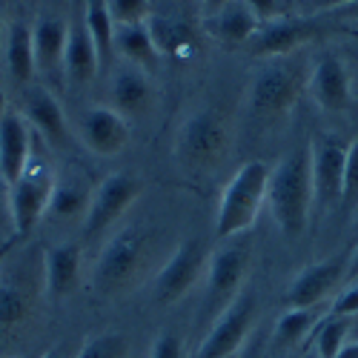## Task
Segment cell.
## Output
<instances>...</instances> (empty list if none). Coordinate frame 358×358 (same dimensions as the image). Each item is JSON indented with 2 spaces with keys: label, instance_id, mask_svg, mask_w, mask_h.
I'll list each match as a JSON object with an SVG mask.
<instances>
[{
  "label": "cell",
  "instance_id": "6",
  "mask_svg": "<svg viewBox=\"0 0 358 358\" xmlns=\"http://www.w3.org/2000/svg\"><path fill=\"white\" fill-rule=\"evenodd\" d=\"M258 295L252 287H244L232 298V304L213 318V327L201 341L195 358H235L255 333Z\"/></svg>",
  "mask_w": 358,
  "mask_h": 358
},
{
  "label": "cell",
  "instance_id": "49",
  "mask_svg": "<svg viewBox=\"0 0 358 358\" xmlns=\"http://www.w3.org/2000/svg\"><path fill=\"white\" fill-rule=\"evenodd\" d=\"M352 221H355V227H358V213H355V218H352Z\"/></svg>",
  "mask_w": 358,
  "mask_h": 358
},
{
  "label": "cell",
  "instance_id": "16",
  "mask_svg": "<svg viewBox=\"0 0 358 358\" xmlns=\"http://www.w3.org/2000/svg\"><path fill=\"white\" fill-rule=\"evenodd\" d=\"M109 106L124 117H143L155 106V83L138 66H117L109 75Z\"/></svg>",
  "mask_w": 358,
  "mask_h": 358
},
{
  "label": "cell",
  "instance_id": "32",
  "mask_svg": "<svg viewBox=\"0 0 358 358\" xmlns=\"http://www.w3.org/2000/svg\"><path fill=\"white\" fill-rule=\"evenodd\" d=\"M344 215L355 218L358 213V138L347 146V164H344V189H341V206Z\"/></svg>",
  "mask_w": 358,
  "mask_h": 358
},
{
  "label": "cell",
  "instance_id": "21",
  "mask_svg": "<svg viewBox=\"0 0 358 358\" xmlns=\"http://www.w3.org/2000/svg\"><path fill=\"white\" fill-rule=\"evenodd\" d=\"M69 38V20L61 15L43 12L32 26L35 64L41 75H64V52Z\"/></svg>",
  "mask_w": 358,
  "mask_h": 358
},
{
  "label": "cell",
  "instance_id": "37",
  "mask_svg": "<svg viewBox=\"0 0 358 358\" xmlns=\"http://www.w3.org/2000/svg\"><path fill=\"white\" fill-rule=\"evenodd\" d=\"M264 355H266V341H264L261 333H252L250 341L241 347V352H238L235 358H264Z\"/></svg>",
  "mask_w": 358,
  "mask_h": 358
},
{
  "label": "cell",
  "instance_id": "41",
  "mask_svg": "<svg viewBox=\"0 0 358 358\" xmlns=\"http://www.w3.org/2000/svg\"><path fill=\"white\" fill-rule=\"evenodd\" d=\"M336 358H358V338H350V344H347Z\"/></svg>",
  "mask_w": 358,
  "mask_h": 358
},
{
  "label": "cell",
  "instance_id": "43",
  "mask_svg": "<svg viewBox=\"0 0 358 358\" xmlns=\"http://www.w3.org/2000/svg\"><path fill=\"white\" fill-rule=\"evenodd\" d=\"M38 358H69V355H66L64 347H49V350H43Z\"/></svg>",
  "mask_w": 358,
  "mask_h": 358
},
{
  "label": "cell",
  "instance_id": "44",
  "mask_svg": "<svg viewBox=\"0 0 358 358\" xmlns=\"http://www.w3.org/2000/svg\"><path fill=\"white\" fill-rule=\"evenodd\" d=\"M6 32H9V26L3 20V3H0V52H3V46H6Z\"/></svg>",
  "mask_w": 358,
  "mask_h": 358
},
{
  "label": "cell",
  "instance_id": "17",
  "mask_svg": "<svg viewBox=\"0 0 358 358\" xmlns=\"http://www.w3.org/2000/svg\"><path fill=\"white\" fill-rule=\"evenodd\" d=\"M101 75V57L98 49L89 38V29L83 20V3L80 9L69 17V38H66V52H64V78L72 86H86Z\"/></svg>",
  "mask_w": 358,
  "mask_h": 358
},
{
  "label": "cell",
  "instance_id": "11",
  "mask_svg": "<svg viewBox=\"0 0 358 358\" xmlns=\"http://www.w3.org/2000/svg\"><path fill=\"white\" fill-rule=\"evenodd\" d=\"M206 261L210 258L203 255V247H201L198 238L181 241L172 250V255L161 264V270L155 273L152 301L161 307H169V304H178L181 298H187L192 292V287L203 278Z\"/></svg>",
  "mask_w": 358,
  "mask_h": 358
},
{
  "label": "cell",
  "instance_id": "4",
  "mask_svg": "<svg viewBox=\"0 0 358 358\" xmlns=\"http://www.w3.org/2000/svg\"><path fill=\"white\" fill-rule=\"evenodd\" d=\"M266 184H270V166L264 161H247L238 166L229 184L221 192L215 213V238H238L255 227L261 206L266 203Z\"/></svg>",
  "mask_w": 358,
  "mask_h": 358
},
{
  "label": "cell",
  "instance_id": "33",
  "mask_svg": "<svg viewBox=\"0 0 358 358\" xmlns=\"http://www.w3.org/2000/svg\"><path fill=\"white\" fill-rule=\"evenodd\" d=\"M106 6L115 26L149 23V17H152V0H106Z\"/></svg>",
  "mask_w": 358,
  "mask_h": 358
},
{
  "label": "cell",
  "instance_id": "24",
  "mask_svg": "<svg viewBox=\"0 0 358 358\" xmlns=\"http://www.w3.org/2000/svg\"><path fill=\"white\" fill-rule=\"evenodd\" d=\"M6 72L15 83H32V78L38 75V64H35V43H32V26H26L23 20L12 23L6 32Z\"/></svg>",
  "mask_w": 358,
  "mask_h": 358
},
{
  "label": "cell",
  "instance_id": "40",
  "mask_svg": "<svg viewBox=\"0 0 358 358\" xmlns=\"http://www.w3.org/2000/svg\"><path fill=\"white\" fill-rule=\"evenodd\" d=\"M15 238H17V235H15ZM15 238H9V241L0 244V270H3L6 258H9V255H12V250H15Z\"/></svg>",
  "mask_w": 358,
  "mask_h": 358
},
{
  "label": "cell",
  "instance_id": "15",
  "mask_svg": "<svg viewBox=\"0 0 358 358\" xmlns=\"http://www.w3.org/2000/svg\"><path fill=\"white\" fill-rule=\"evenodd\" d=\"M80 141L83 146L89 149L92 155L98 158H115L121 155L132 132H129V124L121 112H115L112 106H95L89 109L83 117H80Z\"/></svg>",
  "mask_w": 358,
  "mask_h": 358
},
{
  "label": "cell",
  "instance_id": "14",
  "mask_svg": "<svg viewBox=\"0 0 358 358\" xmlns=\"http://www.w3.org/2000/svg\"><path fill=\"white\" fill-rule=\"evenodd\" d=\"M307 92L318 109L338 115L352 103V78L338 55H321L307 75Z\"/></svg>",
  "mask_w": 358,
  "mask_h": 358
},
{
  "label": "cell",
  "instance_id": "9",
  "mask_svg": "<svg viewBox=\"0 0 358 358\" xmlns=\"http://www.w3.org/2000/svg\"><path fill=\"white\" fill-rule=\"evenodd\" d=\"M141 178L132 172H109L103 181L92 189V201L83 215V235L89 241L103 238L117 221H121L129 206L141 198Z\"/></svg>",
  "mask_w": 358,
  "mask_h": 358
},
{
  "label": "cell",
  "instance_id": "7",
  "mask_svg": "<svg viewBox=\"0 0 358 358\" xmlns=\"http://www.w3.org/2000/svg\"><path fill=\"white\" fill-rule=\"evenodd\" d=\"M250 258H252V247L247 241L227 238V244H221L210 255V261H206V301H203V310L213 318L221 315L232 304V298L244 289Z\"/></svg>",
  "mask_w": 358,
  "mask_h": 358
},
{
  "label": "cell",
  "instance_id": "19",
  "mask_svg": "<svg viewBox=\"0 0 358 358\" xmlns=\"http://www.w3.org/2000/svg\"><path fill=\"white\" fill-rule=\"evenodd\" d=\"M83 273V255L78 244H57L43 252V295L49 301L69 298Z\"/></svg>",
  "mask_w": 358,
  "mask_h": 358
},
{
  "label": "cell",
  "instance_id": "48",
  "mask_svg": "<svg viewBox=\"0 0 358 358\" xmlns=\"http://www.w3.org/2000/svg\"><path fill=\"white\" fill-rule=\"evenodd\" d=\"M352 333H355V336H352V338H358V315H355V318H352Z\"/></svg>",
  "mask_w": 358,
  "mask_h": 358
},
{
  "label": "cell",
  "instance_id": "3",
  "mask_svg": "<svg viewBox=\"0 0 358 358\" xmlns=\"http://www.w3.org/2000/svg\"><path fill=\"white\" fill-rule=\"evenodd\" d=\"M307 69L298 57H264L250 75V109L258 121H281L307 89Z\"/></svg>",
  "mask_w": 358,
  "mask_h": 358
},
{
  "label": "cell",
  "instance_id": "34",
  "mask_svg": "<svg viewBox=\"0 0 358 358\" xmlns=\"http://www.w3.org/2000/svg\"><path fill=\"white\" fill-rule=\"evenodd\" d=\"M149 358H184V341L172 330H164L155 336L152 347H149Z\"/></svg>",
  "mask_w": 358,
  "mask_h": 358
},
{
  "label": "cell",
  "instance_id": "50",
  "mask_svg": "<svg viewBox=\"0 0 358 358\" xmlns=\"http://www.w3.org/2000/svg\"><path fill=\"white\" fill-rule=\"evenodd\" d=\"M17 358H32V355H17Z\"/></svg>",
  "mask_w": 358,
  "mask_h": 358
},
{
  "label": "cell",
  "instance_id": "22",
  "mask_svg": "<svg viewBox=\"0 0 358 358\" xmlns=\"http://www.w3.org/2000/svg\"><path fill=\"white\" fill-rule=\"evenodd\" d=\"M26 124L32 127V132H38L46 143L57 146L66 138V115L57 103V98L49 92L46 86H32L23 98V112Z\"/></svg>",
  "mask_w": 358,
  "mask_h": 358
},
{
  "label": "cell",
  "instance_id": "18",
  "mask_svg": "<svg viewBox=\"0 0 358 358\" xmlns=\"http://www.w3.org/2000/svg\"><path fill=\"white\" fill-rule=\"evenodd\" d=\"M32 161V127L20 112H12L0 121V178L3 184H15Z\"/></svg>",
  "mask_w": 358,
  "mask_h": 358
},
{
  "label": "cell",
  "instance_id": "12",
  "mask_svg": "<svg viewBox=\"0 0 358 358\" xmlns=\"http://www.w3.org/2000/svg\"><path fill=\"white\" fill-rule=\"evenodd\" d=\"M347 270H350V258L344 252L304 266L287 287V295H284L287 307H324L327 298L347 278Z\"/></svg>",
  "mask_w": 358,
  "mask_h": 358
},
{
  "label": "cell",
  "instance_id": "10",
  "mask_svg": "<svg viewBox=\"0 0 358 358\" xmlns=\"http://www.w3.org/2000/svg\"><path fill=\"white\" fill-rule=\"evenodd\" d=\"M347 146L333 135H321L310 143V166H313V215L324 218L341 206L344 189V164Z\"/></svg>",
  "mask_w": 358,
  "mask_h": 358
},
{
  "label": "cell",
  "instance_id": "13",
  "mask_svg": "<svg viewBox=\"0 0 358 358\" xmlns=\"http://www.w3.org/2000/svg\"><path fill=\"white\" fill-rule=\"evenodd\" d=\"M321 35V23L313 17H275L258 26V32L250 38L247 49L255 57H284L295 55L304 43Z\"/></svg>",
  "mask_w": 358,
  "mask_h": 358
},
{
  "label": "cell",
  "instance_id": "35",
  "mask_svg": "<svg viewBox=\"0 0 358 358\" xmlns=\"http://www.w3.org/2000/svg\"><path fill=\"white\" fill-rule=\"evenodd\" d=\"M330 315H347L355 318L358 315V278H352L330 304Z\"/></svg>",
  "mask_w": 358,
  "mask_h": 358
},
{
  "label": "cell",
  "instance_id": "38",
  "mask_svg": "<svg viewBox=\"0 0 358 358\" xmlns=\"http://www.w3.org/2000/svg\"><path fill=\"white\" fill-rule=\"evenodd\" d=\"M350 3H355V0H310V6L318 12H336V9L350 6Z\"/></svg>",
  "mask_w": 358,
  "mask_h": 358
},
{
  "label": "cell",
  "instance_id": "5",
  "mask_svg": "<svg viewBox=\"0 0 358 358\" xmlns=\"http://www.w3.org/2000/svg\"><path fill=\"white\" fill-rule=\"evenodd\" d=\"M229 149V127L218 109L189 112L175 132V158L189 172L215 169Z\"/></svg>",
  "mask_w": 358,
  "mask_h": 358
},
{
  "label": "cell",
  "instance_id": "20",
  "mask_svg": "<svg viewBox=\"0 0 358 358\" xmlns=\"http://www.w3.org/2000/svg\"><path fill=\"white\" fill-rule=\"evenodd\" d=\"M258 15L244 0H229L227 6L215 9L203 17V32L221 46H247L250 38L258 32Z\"/></svg>",
  "mask_w": 358,
  "mask_h": 358
},
{
  "label": "cell",
  "instance_id": "47",
  "mask_svg": "<svg viewBox=\"0 0 358 358\" xmlns=\"http://www.w3.org/2000/svg\"><path fill=\"white\" fill-rule=\"evenodd\" d=\"M301 358H318V352H315V350H313V347H307V350H304V352H301Z\"/></svg>",
  "mask_w": 358,
  "mask_h": 358
},
{
  "label": "cell",
  "instance_id": "36",
  "mask_svg": "<svg viewBox=\"0 0 358 358\" xmlns=\"http://www.w3.org/2000/svg\"><path fill=\"white\" fill-rule=\"evenodd\" d=\"M244 3L258 15L261 23L275 20V17H284V15H287V0H244Z\"/></svg>",
  "mask_w": 358,
  "mask_h": 358
},
{
  "label": "cell",
  "instance_id": "42",
  "mask_svg": "<svg viewBox=\"0 0 358 358\" xmlns=\"http://www.w3.org/2000/svg\"><path fill=\"white\" fill-rule=\"evenodd\" d=\"M347 278L352 281V278H358V244H355V250H352V255H350V270H347Z\"/></svg>",
  "mask_w": 358,
  "mask_h": 358
},
{
  "label": "cell",
  "instance_id": "2",
  "mask_svg": "<svg viewBox=\"0 0 358 358\" xmlns=\"http://www.w3.org/2000/svg\"><path fill=\"white\" fill-rule=\"evenodd\" d=\"M152 261V232L143 224L117 229L92 266V289L101 298H117L132 289L149 270Z\"/></svg>",
  "mask_w": 358,
  "mask_h": 358
},
{
  "label": "cell",
  "instance_id": "29",
  "mask_svg": "<svg viewBox=\"0 0 358 358\" xmlns=\"http://www.w3.org/2000/svg\"><path fill=\"white\" fill-rule=\"evenodd\" d=\"M149 29H152V38L161 49V55H178L192 43V32L189 26L172 17H149Z\"/></svg>",
  "mask_w": 358,
  "mask_h": 358
},
{
  "label": "cell",
  "instance_id": "25",
  "mask_svg": "<svg viewBox=\"0 0 358 358\" xmlns=\"http://www.w3.org/2000/svg\"><path fill=\"white\" fill-rule=\"evenodd\" d=\"M324 315L318 307H287V313L275 321L273 336H270V352H287L295 344H301L307 336H313L315 324Z\"/></svg>",
  "mask_w": 358,
  "mask_h": 358
},
{
  "label": "cell",
  "instance_id": "28",
  "mask_svg": "<svg viewBox=\"0 0 358 358\" xmlns=\"http://www.w3.org/2000/svg\"><path fill=\"white\" fill-rule=\"evenodd\" d=\"M92 192L80 181L78 175H69L66 181H55L52 203H49V215L52 218H83L89 210Z\"/></svg>",
  "mask_w": 358,
  "mask_h": 358
},
{
  "label": "cell",
  "instance_id": "31",
  "mask_svg": "<svg viewBox=\"0 0 358 358\" xmlns=\"http://www.w3.org/2000/svg\"><path fill=\"white\" fill-rule=\"evenodd\" d=\"M129 355V341L117 333H103L95 338H86L78 355L72 358H127Z\"/></svg>",
  "mask_w": 358,
  "mask_h": 358
},
{
  "label": "cell",
  "instance_id": "30",
  "mask_svg": "<svg viewBox=\"0 0 358 358\" xmlns=\"http://www.w3.org/2000/svg\"><path fill=\"white\" fill-rule=\"evenodd\" d=\"M29 315V289L17 278L0 281V327H15Z\"/></svg>",
  "mask_w": 358,
  "mask_h": 358
},
{
  "label": "cell",
  "instance_id": "23",
  "mask_svg": "<svg viewBox=\"0 0 358 358\" xmlns=\"http://www.w3.org/2000/svg\"><path fill=\"white\" fill-rule=\"evenodd\" d=\"M115 55L124 57L129 66H138L146 75H152L158 69V61H161V49L152 38L149 23L115 26Z\"/></svg>",
  "mask_w": 358,
  "mask_h": 358
},
{
  "label": "cell",
  "instance_id": "8",
  "mask_svg": "<svg viewBox=\"0 0 358 358\" xmlns=\"http://www.w3.org/2000/svg\"><path fill=\"white\" fill-rule=\"evenodd\" d=\"M55 181L57 178H55L52 166L32 155L26 172L17 178L15 184H9V215H12L17 238L29 235L43 221V215H49Z\"/></svg>",
  "mask_w": 358,
  "mask_h": 358
},
{
  "label": "cell",
  "instance_id": "39",
  "mask_svg": "<svg viewBox=\"0 0 358 358\" xmlns=\"http://www.w3.org/2000/svg\"><path fill=\"white\" fill-rule=\"evenodd\" d=\"M327 15H333L338 20H347V23H358V0H355V3H350V6L336 9V12H327Z\"/></svg>",
  "mask_w": 358,
  "mask_h": 358
},
{
  "label": "cell",
  "instance_id": "1",
  "mask_svg": "<svg viewBox=\"0 0 358 358\" xmlns=\"http://www.w3.org/2000/svg\"><path fill=\"white\" fill-rule=\"evenodd\" d=\"M266 206L284 238H301L313 218V166L310 146L287 152L273 169L266 184Z\"/></svg>",
  "mask_w": 358,
  "mask_h": 358
},
{
  "label": "cell",
  "instance_id": "27",
  "mask_svg": "<svg viewBox=\"0 0 358 358\" xmlns=\"http://www.w3.org/2000/svg\"><path fill=\"white\" fill-rule=\"evenodd\" d=\"M352 338V318L347 315H330L327 313L310 336V347L318 352V358H336Z\"/></svg>",
  "mask_w": 358,
  "mask_h": 358
},
{
  "label": "cell",
  "instance_id": "45",
  "mask_svg": "<svg viewBox=\"0 0 358 358\" xmlns=\"http://www.w3.org/2000/svg\"><path fill=\"white\" fill-rule=\"evenodd\" d=\"M227 3H229V0H201V6L206 9V15L215 12V9H221V6H227Z\"/></svg>",
  "mask_w": 358,
  "mask_h": 358
},
{
  "label": "cell",
  "instance_id": "26",
  "mask_svg": "<svg viewBox=\"0 0 358 358\" xmlns=\"http://www.w3.org/2000/svg\"><path fill=\"white\" fill-rule=\"evenodd\" d=\"M83 20L89 29V38H92L98 57H101V75L109 72L112 61H115V20L109 15L106 0H83Z\"/></svg>",
  "mask_w": 358,
  "mask_h": 358
},
{
  "label": "cell",
  "instance_id": "46",
  "mask_svg": "<svg viewBox=\"0 0 358 358\" xmlns=\"http://www.w3.org/2000/svg\"><path fill=\"white\" fill-rule=\"evenodd\" d=\"M9 115V103H6V92H3V86H0V121Z\"/></svg>",
  "mask_w": 358,
  "mask_h": 358
}]
</instances>
